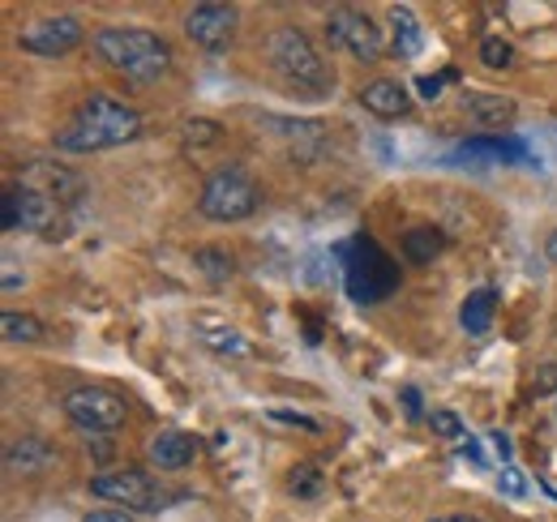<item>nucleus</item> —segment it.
<instances>
[{
	"instance_id": "nucleus-6",
	"label": "nucleus",
	"mask_w": 557,
	"mask_h": 522,
	"mask_svg": "<svg viewBox=\"0 0 557 522\" xmlns=\"http://www.w3.org/2000/svg\"><path fill=\"white\" fill-rule=\"evenodd\" d=\"M326 44L335 52L351 57V61H360V65H373L386 52V39H382L377 22L369 13H360V9H348V4L326 13Z\"/></svg>"
},
{
	"instance_id": "nucleus-5",
	"label": "nucleus",
	"mask_w": 557,
	"mask_h": 522,
	"mask_svg": "<svg viewBox=\"0 0 557 522\" xmlns=\"http://www.w3.org/2000/svg\"><path fill=\"white\" fill-rule=\"evenodd\" d=\"M258 206H262V194L240 167H219L214 176H207V185L198 194V210L214 223H240Z\"/></svg>"
},
{
	"instance_id": "nucleus-35",
	"label": "nucleus",
	"mask_w": 557,
	"mask_h": 522,
	"mask_svg": "<svg viewBox=\"0 0 557 522\" xmlns=\"http://www.w3.org/2000/svg\"><path fill=\"white\" fill-rule=\"evenodd\" d=\"M493 446H497L502 458H510V437H506V433H493Z\"/></svg>"
},
{
	"instance_id": "nucleus-24",
	"label": "nucleus",
	"mask_w": 557,
	"mask_h": 522,
	"mask_svg": "<svg viewBox=\"0 0 557 522\" xmlns=\"http://www.w3.org/2000/svg\"><path fill=\"white\" fill-rule=\"evenodd\" d=\"M194 265L207 274L210 283H223V278L236 274V258H232L227 249H198V253H194Z\"/></svg>"
},
{
	"instance_id": "nucleus-19",
	"label": "nucleus",
	"mask_w": 557,
	"mask_h": 522,
	"mask_svg": "<svg viewBox=\"0 0 557 522\" xmlns=\"http://www.w3.org/2000/svg\"><path fill=\"white\" fill-rule=\"evenodd\" d=\"M437 253H442V232H437V227L420 223V227H408V232H404V258L412 261V265H429Z\"/></svg>"
},
{
	"instance_id": "nucleus-1",
	"label": "nucleus",
	"mask_w": 557,
	"mask_h": 522,
	"mask_svg": "<svg viewBox=\"0 0 557 522\" xmlns=\"http://www.w3.org/2000/svg\"><path fill=\"white\" fill-rule=\"evenodd\" d=\"M141 133V116L134 108L108 99V95H95L86 99L70 121L57 129V150L65 154H95V150H112V146H125Z\"/></svg>"
},
{
	"instance_id": "nucleus-36",
	"label": "nucleus",
	"mask_w": 557,
	"mask_h": 522,
	"mask_svg": "<svg viewBox=\"0 0 557 522\" xmlns=\"http://www.w3.org/2000/svg\"><path fill=\"white\" fill-rule=\"evenodd\" d=\"M545 258H549L557 265V227L549 232V240H545Z\"/></svg>"
},
{
	"instance_id": "nucleus-18",
	"label": "nucleus",
	"mask_w": 557,
	"mask_h": 522,
	"mask_svg": "<svg viewBox=\"0 0 557 522\" xmlns=\"http://www.w3.org/2000/svg\"><path fill=\"white\" fill-rule=\"evenodd\" d=\"M493 309H497V296H493L488 287H476V291L463 300V309H459V326L468 330L472 338H481V334H488V326H493Z\"/></svg>"
},
{
	"instance_id": "nucleus-4",
	"label": "nucleus",
	"mask_w": 557,
	"mask_h": 522,
	"mask_svg": "<svg viewBox=\"0 0 557 522\" xmlns=\"http://www.w3.org/2000/svg\"><path fill=\"white\" fill-rule=\"evenodd\" d=\"M344 274H348V291L351 300H360V304H377V300H386L395 287H399V265L386 258L373 240H364V236H356L348 249H344Z\"/></svg>"
},
{
	"instance_id": "nucleus-27",
	"label": "nucleus",
	"mask_w": 557,
	"mask_h": 522,
	"mask_svg": "<svg viewBox=\"0 0 557 522\" xmlns=\"http://www.w3.org/2000/svg\"><path fill=\"white\" fill-rule=\"evenodd\" d=\"M429 424H433V433L446 437V442H459V437H463V420H459L455 411H433Z\"/></svg>"
},
{
	"instance_id": "nucleus-3",
	"label": "nucleus",
	"mask_w": 557,
	"mask_h": 522,
	"mask_svg": "<svg viewBox=\"0 0 557 522\" xmlns=\"http://www.w3.org/2000/svg\"><path fill=\"white\" fill-rule=\"evenodd\" d=\"M267 61L278 77L296 90H309V95H326L335 86V69L331 61L318 52V44L300 30V26H278L267 39Z\"/></svg>"
},
{
	"instance_id": "nucleus-11",
	"label": "nucleus",
	"mask_w": 557,
	"mask_h": 522,
	"mask_svg": "<svg viewBox=\"0 0 557 522\" xmlns=\"http://www.w3.org/2000/svg\"><path fill=\"white\" fill-rule=\"evenodd\" d=\"M236 22H240V13L232 4H194L185 13V35L202 52H223L236 39Z\"/></svg>"
},
{
	"instance_id": "nucleus-23",
	"label": "nucleus",
	"mask_w": 557,
	"mask_h": 522,
	"mask_svg": "<svg viewBox=\"0 0 557 522\" xmlns=\"http://www.w3.org/2000/svg\"><path fill=\"white\" fill-rule=\"evenodd\" d=\"M0 334L9 343H39L44 338V322L30 313H0Z\"/></svg>"
},
{
	"instance_id": "nucleus-10",
	"label": "nucleus",
	"mask_w": 557,
	"mask_h": 522,
	"mask_svg": "<svg viewBox=\"0 0 557 522\" xmlns=\"http://www.w3.org/2000/svg\"><path fill=\"white\" fill-rule=\"evenodd\" d=\"M61 223V201L30 185H13L4 194V232H52Z\"/></svg>"
},
{
	"instance_id": "nucleus-20",
	"label": "nucleus",
	"mask_w": 557,
	"mask_h": 522,
	"mask_svg": "<svg viewBox=\"0 0 557 522\" xmlns=\"http://www.w3.org/2000/svg\"><path fill=\"white\" fill-rule=\"evenodd\" d=\"M287 493L296 497V501H318L322 497V488H326V480H322V467L318 462H296L292 471H287Z\"/></svg>"
},
{
	"instance_id": "nucleus-12",
	"label": "nucleus",
	"mask_w": 557,
	"mask_h": 522,
	"mask_svg": "<svg viewBox=\"0 0 557 522\" xmlns=\"http://www.w3.org/2000/svg\"><path fill=\"white\" fill-rule=\"evenodd\" d=\"M198 455H202V442H198L194 433H181V428L154 433V437H150V446H146L150 467H159V471H189Z\"/></svg>"
},
{
	"instance_id": "nucleus-16",
	"label": "nucleus",
	"mask_w": 557,
	"mask_h": 522,
	"mask_svg": "<svg viewBox=\"0 0 557 522\" xmlns=\"http://www.w3.org/2000/svg\"><path fill=\"white\" fill-rule=\"evenodd\" d=\"M22 185H30V189H39V194L48 197H73L82 189V181L73 176L70 167H61V163H30L26 167V176H22Z\"/></svg>"
},
{
	"instance_id": "nucleus-21",
	"label": "nucleus",
	"mask_w": 557,
	"mask_h": 522,
	"mask_svg": "<svg viewBox=\"0 0 557 522\" xmlns=\"http://www.w3.org/2000/svg\"><path fill=\"white\" fill-rule=\"evenodd\" d=\"M519 146H510V141H497V137H476V141H463L459 150H455V159L459 163H506V154H515Z\"/></svg>"
},
{
	"instance_id": "nucleus-37",
	"label": "nucleus",
	"mask_w": 557,
	"mask_h": 522,
	"mask_svg": "<svg viewBox=\"0 0 557 522\" xmlns=\"http://www.w3.org/2000/svg\"><path fill=\"white\" fill-rule=\"evenodd\" d=\"M429 522H481V519H472V514H437V519Z\"/></svg>"
},
{
	"instance_id": "nucleus-14",
	"label": "nucleus",
	"mask_w": 557,
	"mask_h": 522,
	"mask_svg": "<svg viewBox=\"0 0 557 522\" xmlns=\"http://www.w3.org/2000/svg\"><path fill=\"white\" fill-rule=\"evenodd\" d=\"M57 462H61V455H57V446H52L48 437H22V442H13L9 455H4L9 475H44V471H52Z\"/></svg>"
},
{
	"instance_id": "nucleus-26",
	"label": "nucleus",
	"mask_w": 557,
	"mask_h": 522,
	"mask_svg": "<svg viewBox=\"0 0 557 522\" xmlns=\"http://www.w3.org/2000/svg\"><path fill=\"white\" fill-rule=\"evenodd\" d=\"M219 125L214 121H202V116H194V121H185V129H181V141L185 146H207V141H219Z\"/></svg>"
},
{
	"instance_id": "nucleus-31",
	"label": "nucleus",
	"mask_w": 557,
	"mask_h": 522,
	"mask_svg": "<svg viewBox=\"0 0 557 522\" xmlns=\"http://www.w3.org/2000/svg\"><path fill=\"white\" fill-rule=\"evenodd\" d=\"M399 398H404V411H408V420H420V415H424V402H420L417 386H404V394H399Z\"/></svg>"
},
{
	"instance_id": "nucleus-8",
	"label": "nucleus",
	"mask_w": 557,
	"mask_h": 522,
	"mask_svg": "<svg viewBox=\"0 0 557 522\" xmlns=\"http://www.w3.org/2000/svg\"><path fill=\"white\" fill-rule=\"evenodd\" d=\"M65 415L86 433H116L129 420V402L103 386H77L65 394Z\"/></svg>"
},
{
	"instance_id": "nucleus-25",
	"label": "nucleus",
	"mask_w": 557,
	"mask_h": 522,
	"mask_svg": "<svg viewBox=\"0 0 557 522\" xmlns=\"http://www.w3.org/2000/svg\"><path fill=\"white\" fill-rule=\"evenodd\" d=\"M476 57H481V65L493 69V73H502V69L515 65V48H510V44H506L502 35H488V39H481Z\"/></svg>"
},
{
	"instance_id": "nucleus-2",
	"label": "nucleus",
	"mask_w": 557,
	"mask_h": 522,
	"mask_svg": "<svg viewBox=\"0 0 557 522\" xmlns=\"http://www.w3.org/2000/svg\"><path fill=\"white\" fill-rule=\"evenodd\" d=\"M95 52L108 69H116L129 82H159L172 69V44L141 26H103L95 35Z\"/></svg>"
},
{
	"instance_id": "nucleus-15",
	"label": "nucleus",
	"mask_w": 557,
	"mask_h": 522,
	"mask_svg": "<svg viewBox=\"0 0 557 522\" xmlns=\"http://www.w3.org/2000/svg\"><path fill=\"white\" fill-rule=\"evenodd\" d=\"M463 112L476 121V125H485V129H506V125H515V99H506V95H488V90H472V95H463Z\"/></svg>"
},
{
	"instance_id": "nucleus-13",
	"label": "nucleus",
	"mask_w": 557,
	"mask_h": 522,
	"mask_svg": "<svg viewBox=\"0 0 557 522\" xmlns=\"http://www.w3.org/2000/svg\"><path fill=\"white\" fill-rule=\"evenodd\" d=\"M360 103H364V112H373V116H382V121H399V116L412 112V95H408L399 82H391V77L364 82V86H360Z\"/></svg>"
},
{
	"instance_id": "nucleus-22",
	"label": "nucleus",
	"mask_w": 557,
	"mask_h": 522,
	"mask_svg": "<svg viewBox=\"0 0 557 522\" xmlns=\"http://www.w3.org/2000/svg\"><path fill=\"white\" fill-rule=\"evenodd\" d=\"M198 338L207 343L210 351H219V356H249L253 347L245 343V334L240 330H232V326H198Z\"/></svg>"
},
{
	"instance_id": "nucleus-28",
	"label": "nucleus",
	"mask_w": 557,
	"mask_h": 522,
	"mask_svg": "<svg viewBox=\"0 0 557 522\" xmlns=\"http://www.w3.org/2000/svg\"><path fill=\"white\" fill-rule=\"evenodd\" d=\"M497 488H502V493H510V497H523V493H528V480H523L515 467H502V475H497Z\"/></svg>"
},
{
	"instance_id": "nucleus-34",
	"label": "nucleus",
	"mask_w": 557,
	"mask_h": 522,
	"mask_svg": "<svg viewBox=\"0 0 557 522\" xmlns=\"http://www.w3.org/2000/svg\"><path fill=\"white\" fill-rule=\"evenodd\" d=\"M459 455H463V458H472L476 467H485V455H481V446H476V442H463V446H459Z\"/></svg>"
},
{
	"instance_id": "nucleus-29",
	"label": "nucleus",
	"mask_w": 557,
	"mask_h": 522,
	"mask_svg": "<svg viewBox=\"0 0 557 522\" xmlns=\"http://www.w3.org/2000/svg\"><path fill=\"white\" fill-rule=\"evenodd\" d=\"M275 424H292V428H305V433H318V420L313 415H300V411H271Z\"/></svg>"
},
{
	"instance_id": "nucleus-7",
	"label": "nucleus",
	"mask_w": 557,
	"mask_h": 522,
	"mask_svg": "<svg viewBox=\"0 0 557 522\" xmlns=\"http://www.w3.org/2000/svg\"><path fill=\"white\" fill-rule=\"evenodd\" d=\"M90 493L125 506V514H159L168 506V488L146 471H103L90 480Z\"/></svg>"
},
{
	"instance_id": "nucleus-30",
	"label": "nucleus",
	"mask_w": 557,
	"mask_h": 522,
	"mask_svg": "<svg viewBox=\"0 0 557 522\" xmlns=\"http://www.w3.org/2000/svg\"><path fill=\"white\" fill-rule=\"evenodd\" d=\"M442 82H455V73H442V77H417L420 99H437V95H442Z\"/></svg>"
},
{
	"instance_id": "nucleus-17",
	"label": "nucleus",
	"mask_w": 557,
	"mask_h": 522,
	"mask_svg": "<svg viewBox=\"0 0 557 522\" xmlns=\"http://www.w3.org/2000/svg\"><path fill=\"white\" fill-rule=\"evenodd\" d=\"M424 48V30H420L417 13L408 4H395L391 9V57H417Z\"/></svg>"
},
{
	"instance_id": "nucleus-32",
	"label": "nucleus",
	"mask_w": 557,
	"mask_h": 522,
	"mask_svg": "<svg viewBox=\"0 0 557 522\" xmlns=\"http://www.w3.org/2000/svg\"><path fill=\"white\" fill-rule=\"evenodd\" d=\"M82 522H134V519L121 514V510H95V514H86Z\"/></svg>"
},
{
	"instance_id": "nucleus-33",
	"label": "nucleus",
	"mask_w": 557,
	"mask_h": 522,
	"mask_svg": "<svg viewBox=\"0 0 557 522\" xmlns=\"http://www.w3.org/2000/svg\"><path fill=\"white\" fill-rule=\"evenodd\" d=\"M536 390L541 394H549V390H557V364H549L541 377H536Z\"/></svg>"
},
{
	"instance_id": "nucleus-9",
	"label": "nucleus",
	"mask_w": 557,
	"mask_h": 522,
	"mask_svg": "<svg viewBox=\"0 0 557 522\" xmlns=\"http://www.w3.org/2000/svg\"><path fill=\"white\" fill-rule=\"evenodd\" d=\"M86 39L82 22L70 13H57V17H35L17 30V48L30 52V57H44V61H57V57H70L73 48Z\"/></svg>"
}]
</instances>
